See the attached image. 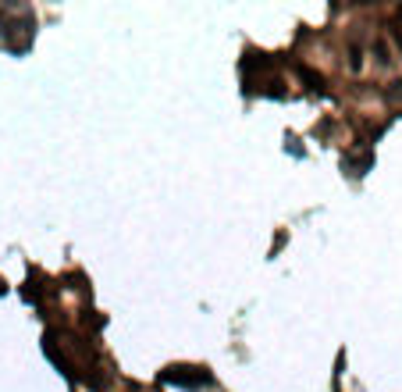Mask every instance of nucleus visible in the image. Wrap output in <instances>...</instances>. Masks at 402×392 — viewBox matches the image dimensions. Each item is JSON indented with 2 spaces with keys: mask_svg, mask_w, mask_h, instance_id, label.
<instances>
[{
  "mask_svg": "<svg viewBox=\"0 0 402 392\" xmlns=\"http://www.w3.org/2000/svg\"><path fill=\"white\" fill-rule=\"evenodd\" d=\"M164 382H175V385H185V389H196V385H207L210 375L200 367H167L164 371Z\"/></svg>",
  "mask_w": 402,
  "mask_h": 392,
  "instance_id": "1",
  "label": "nucleus"
},
{
  "mask_svg": "<svg viewBox=\"0 0 402 392\" xmlns=\"http://www.w3.org/2000/svg\"><path fill=\"white\" fill-rule=\"evenodd\" d=\"M359 65H363V54H359V47H352V50H349V68L359 72Z\"/></svg>",
  "mask_w": 402,
  "mask_h": 392,
  "instance_id": "2",
  "label": "nucleus"
},
{
  "mask_svg": "<svg viewBox=\"0 0 402 392\" xmlns=\"http://www.w3.org/2000/svg\"><path fill=\"white\" fill-rule=\"evenodd\" d=\"M388 100H402V79L392 82V90H388Z\"/></svg>",
  "mask_w": 402,
  "mask_h": 392,
  "instance_id": "3",
  "label": "nucleus"
},
{
  "mask_svg": "<svg viewBox=\"0 0 402 392\" xmlns=\"http://www.w3.org/2000/svg\"><path fill=\"white\" fill-rule=\"evenodd\" d=\"M392 36H395V43L402 47V25H392Z\"/></svg>",
  "mask_w": 402,
  "mask_h": 392,
  "instance_id": "4",
  "label": "nucleus"
}]
</instances>
